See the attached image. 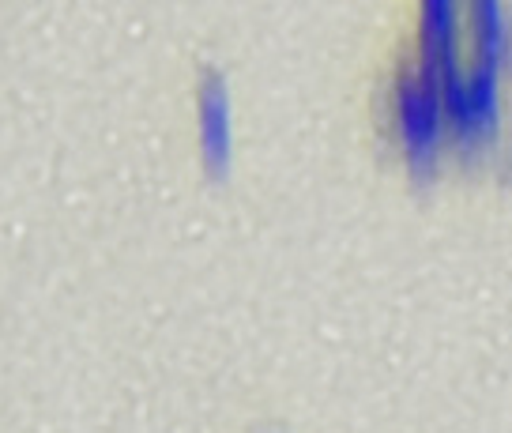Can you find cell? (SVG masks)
<instances>
[{
    "label": "cell",
    "mask_w": 512,
    "mask_h": 433,
    "mask_svg": "<svg viewBox=\"0 0 512 433\" xmlns=\"http://www.w3.org/2000/svg\"><path fill=\"white\" fill-rule=\"evenodd\" d=\"M422 31V68L433 80L460 68V31H464V8L456 0H426L418 12Z\"/></svg>",
    "instance_id": "cell-4"
},
{
    "label": "cell",
    "mask_w": 512,
    "mask_h": 433,
    "mask_svg": "<svg viewBox=\"0 0 512 433\" xmlns=\"http://www.w3.org/2000/svg\"><path fill=\"white\" fill-rule=\"evenodd\" d=\"M437 83H441L448 129L464 144L486 140L501 125V68L475 57V65L452 68Z\"/></svg>",
    "instance_id": "cell-2"
},
{
    "label": "cell",
    "mask_w": 512,
    "mask_h": 433,
    "mask_svg": "<svg viewBox=\"0 0 512 433\" xmlns=\"http://www.w3.org/2000/svg\"><path fill=\"white\" fill-rule=\"evenodd\" d=\"M189 106L196 162L208 177H223L234 162V98L219 61L196 57L189 76Z\"/></svg>",
    "instance_id": "cell-1"
},
{
    "label": "cell",
    "mask_w": 512,
    "mask_h": 433,
    "mask_svg": "<svg viewBox=\"0 0 512 433\" xmlns=\"http://www.w3.org/2000/svg\"><path fill=\"white\" fill-rule=\"evenodd\" d=\"M471 34L479 46V61L494 68L512 65V12L497 0H475L467 8Z\"/></svg>",
    "instance_id": "cell-5"
},
{
    "label": "cell",
    "mask_w": 512,
    "mask_h": 433,
    "mask_svg": "<svg viewBox=\"0 0 512 433\" xmlns=\"http://www.w3.org/2000/svg\"><path fill=\"white\" fill-rule=\"evenodd\" d=\"M392 125L400 132L407 155L415 162H430L445 147L448 113L441 102V83L433 80L426 68L418 65L403 72L396 91H392Z\"/></svg>",
    "instance_id": "cell-3"
}]
</instances>
